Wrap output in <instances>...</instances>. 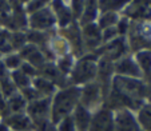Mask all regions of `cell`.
<instances>
[{"instance_id":"obj_25","label":"cell","mask_w":151,"mask_h":131,"mask_svg":"<svg viewBox=\"0 0 151 131\" xmlns=\"http://www.w3.org/2000/svg\"><path fill=\"white\" fill-rule=\"evenodd\" d=\"M27 40V36L22 32H15V34L11 35L9 37V46L11 48H20V47L24 46V43Z\"/></svg>"},{"instance_id":"obj_21","label":"cell","mask_w":151,"mask_h":131,"mask_svg":"<svg viewBox=\"0 0 151 131\" xmlns=\"http://www.w3.org/2000/svg\"><path fill=\"white\" fill-rule=\"evenodd\" d=\"M118 15L115 12H106L99 20V28L106 30L110 27H114L118 23Z\"/></svg>"},{"instance_id":"obj_27","label":"cell","mask_w":151,"mask_h":131,"mask_svg":"<svg viewBox=\"0 0 151 131\" xmlns=\"http://www.w3.org/2000/svg\"><path fill=\"white\" fill-rule=\"evenodd\" d=\"M128 1H130V0H109L103 8L109 12H114V11H116V9H120L122 7H124Z\"/></svg>"},{"instance_id":"obj_23","label":"cell","mask_w":151,"mask_h":131,"mask_svg":"<svg viewBox=\"0 0 151 131\" xmlns=\"http://www.w3.org/2000/svg\"><path fill=\"white\" fill-rule=\"evenodd\" d=\"M72 68H74V60H72L71 56L63 58V59L59 60V63H58V70H59L64 76H66L68 72H71Z\"/></svg>"},{"instance_id":"obj_16","label":"cell","mask_w":151,"mask_h":131,"mask_svg":"<svg viewBox=\"0 0 151 131\" xmlns=\"http://www.w3.org/2000/svg\"><path fill=\"white\" fill-rule=\"evenodd\" d=\"M54 12H55V17H58L59 24L62 27H67L71 22V11L64 6L63 0H54Z\"/></svg>"},{"instance_id":"obj_4","label":"cell","mask_w":151,"mask_h":131,"mask_svg":"<svg viewBox=\"0 0 151 131\" xmlns=\"http://www.w3.org/2000/svg\"><path fill=\"white\" fill-rule=\"evenodd\" d=\"M90 131H114V112L106 107L92 112Z\"/></svg>"},{"instance_id":"obj_34","label":"cell","mask_w":151,"mask_h":131,"mask_svg":"<svg viewBox=\"0 0 151 131\" xmlns=\"http://www.w3.org/2000/svg\"><path fill=\"white\" fill-rule=\"evenodd\" d=\"M127 28H130L127 19L118 20V28H116L118 34H126V32H127Z\"/></svg>"},{"instance_id":"obj_12","label":"cell","mask_w":151,"mask_h":131,"mask_svg":"<svg viewBox=\"0 0 151 131\" xmlns=\"http://www.w3.org/2000/svg\"><path fill=\"white\" fill-rule=\"evenodd\" d=\"M32 87L42 95L43 98H52L56 92V86L51 80L46 79L43 76H36L32 80Z\"/></svg>"},{"instance_id":"obj_8","label":"cell","mask_w":151,"mask_h":131,"mask_svg":"<svg viewBox=\"0 0 151 131\" xmlns=\"http://www.w3.org/2000/svg\"><path fill=\"white\" fill-rule=\"evenodd\" d=\"M114 72H116L118 76L134 78V79H139L142 76V71L138 67L137 62L130 58H122L118 60L116 64L114 66Z\"/></svg>"},{"instance_id":"obj_33","label":"cell","mask_w":151,"mask_h":131,"mask_svg":"<svg viewBox=\"0 0 151 131\" xmlns=\"http://www.w3.org/2000/svg\"><path fill=\"white\" fill-rule=\"evenodd\" d=\"M118 35V31H116V28L115 27H110V28H106V30H103V35H102V37H103V40H109V42H111V40H114V37Z\"/></svg>"},{"instance_id":"obj_28","label":"cell","mask_w":151,"mask_h":131,"mask_svg":"<svg viewBox=\"0 0 151 131\" xmlns=\"http://www.w3.org/2000/svg\"><path fill=\"white\" fill-rule=\"evenodd\" d=\"M9 37H11V35H9L8 31H6V30H1L0 31V51H9L11 48V46H9Z\"/></svg>"},{"instance_id":"obj_26","label":"cell","mask_w":151,"mask_h":131,"mask_svg":"<svg viewBox=\"0 0 151 131\" xmlns=\"http://www.w3.org/2000/svg\"><path fill=\"white\" fill-rule=\"evenodd\" d=\"M22 58L17 56V55H8L4 60V66L6 68H9V70H19L20 66H22Z\"/></svg>"},{"instance_id":"obj_24","label":"cell","mask_w":151,"mask_h":131,"mask_svg":"<svg viewBox=\"0 0 151 131\" xmlns=\"http://www.w3.org/2000/svg\"><path fill=\"white\" fill-rule=\"evenodd\" d=\"M52 48H54V52H56V54L64 55L67 52V48H68L67 40L63 39V37H54V40H52Z\"/></svg>"},{"instance_id":"obj_40","label":"cell","mask_w":151,"mask_h":131,"mask_svg":"<svg viewBox=\"0 0 151 131\" xmlns=\"http://www.w3.org/2000/svg\"><path fill=\"white\" fill-rule=\"evenodd\" d=\"M137 131H143V130H140V128H139V130H137Z\"/></svg>"},{"instance_id":"obj_3","label":"cell","mask_w":151,"mask_h":131,"mask_svg":"<svg viewBox=\"0 0 151 131\" xmlns=\"http://www.w3.org/2000/svg\"><path fill=\"white\" fill-rule=\"evenodd\" d=\"M104 102V94L100 87V84L94 80L91 83H87L80 89V98L79 104L86 107L90 111H96L100 108Z\"/></svg>"},{"instance_id":"obj_36","label":"cell","mask_w":151,"mask_h":131,"mask_svg":"<svg viewBox=\"0 0 151 131\" xmlns=\"http://www.w3.org/2000/svg\"><path fill=\"white\" fill-rule=\"evenodd\" d=\"M0 131H11L8 128V126H7L6 123L3 122V120H0Z\"/></svg>"},{"instance_id":"obj_9","label":"cell","mask_w":151,"mask_h":131,"mask_svg":"<svg viewBox=\"0 0 151 131\" xmlns=\"http://www.w3.org/2000/svg\"><path fill=\"white\" fill-rule=\"evenodd\" d=\"M11 131H32V120L26 112L9 114L1 119Z\"/></svg>"},{"instance_id":"obj_2","label":"cell","mask_w":151,"mask_h":131,"mask_svg":"<svg viewBox=\"0 0 151 131\" xmlns=\"http://www.w3.org/2000/svg\"><path fill=\"white\" fill-rule=\"evenodd\" d=\"M95 58L87 56L80 59L71 71V86H80L91 83L96 79L98 74V63Z\"/></svg>"},{"instance_id":"obj_19","label":"cell","mask_w":151,"mask_h":131,"mask_svg":"<svg viewBox=\"0 0 151 131\" xmlns=\"http://www.w3.org/2000/svg\"><path fill=\"white\" fill-rule=\"evenodd\" d=\"M11 80L12 83L15 84V87H16L17 90H24L27 89V87H29V86H32V80L31 78H28L26 74H23V72L20 71V70H15V71H12L11 74Z\"/></svg>"},{"instance_id":"obj_41","label":"cell","mask_w":151,"mask_h":131,"mask_svg":"<svg viewBox=\"0 0 151 131\" xmlns=\"http://www.w3.org/2000/svg\"><path fill=\"white\" fill-rule=\"evenodd\" d=\"M0 119H1V115H0Z\"/></svg>"},{"instance_id":"obj_13","label":"cell","mask_w":151,"mask_h":131,"mask_svg":"<svg viewBox=\"0 0 151 131\" xmlns=\"http://www.w3.org/2000/svg\"><path fill=\"white\" fill-rule=\"evenodd\" d=\"M83 42L86 43L87 47H96L100 43V28L94 24H86L83 30Z\"/></svg>"},{"instance_id":"obj_20","label":"cell","mask_w":151,"mask_h":131,"mask_svg":"<svg viewBox=\"0 0 151 131\" xmlns=\"http://www.w3.org/2000/svg\"><path fill=\"white\" fill-rule=\"evenodd\" d=\"M137 64L145 74L151 72V52L150 51H140L137 55Z\"/></svg>"},{"instance_id":"obj_37","label":"cell","mask_w":151,"mask_h":131,"mask_svg":"<svg viewBox=\"0 0 151 131\" xmlns=\"http://www.w3.org/2000/svg\"><path fill=\"white\" fill-rule=\"evenodd\" d=\"M109 0H98V3L100 4V7H104L106 6V3H107Z\"/></svg>"},{"instance_id":"obj_32","label":"cell","mask_w":151,"mask_h":131,"mask_svg":"<svg viewBox=\"0 0 151 131\" xmlns=\"http://www.w3.org/2000/svg\"><path fill=\"white\" fill-rule=\"evenodd\" d=\"M84 9V0H72V14L75 17H79Z\"/></svg>"},{"instance_id":"obj_11","label":"cell","mask_w":151,"mask_h":131,"mask_svg":"<svg viewBox=\"0 0 151 131\" xmlns=\"http://www.w3.org/2000/svg\"><path fill=\"white\" fill-rule=\"evenodd\" d=\"M126 52V46H124V40L120 39H114L109 43V46L104 48L103 54V59L110 60V62H115V60L122 59V55Z\"/></svg>"},{"instance_id":"obj_17","label":"cell","mask_w":151,"mask_h":131,"mask_svg":"<svg viewBox=\"0 0 151 131\" xmlns=\"http://www.w3.org/2000/svg\"><path fill=\"white\" fill-rule=\"evenodd\" d=\"M98 0H84V9H83V24H91V22L96 17L98 12Z\"/></svg>"},{"instance_id":"obj_22","label":"cell","mask_w":151,"mask_h":131,"mask_svg":"<svg viewBox=\"0 0 151 131\" xmlns=\"http://www.w3.org/2000/svg\"><path fill=\"white\" fill-rule=\"evenodd\" d=\"M56 130L58 131H76V127H75L74 119H72L71 115L63 118L62 120L56 123Z\"/></svg>"},{"instance_id":"obj_6","label":"cell","mask_w":151,"mask_h":131,"mask_svg":"<svg viewBox=\"0 0 151 131\" xmlns=\"http://www.w3.org/2000/svg\"><path fill=\"white\" fill-rule=\"evenodd\" d=\"M139 126L137 122L134 111L130 110H118L114 111V131H137Z\"/></svg>"},{"instance_id":"obj_18","label":"cell","mask_w":151,"mask_h":131,"mask_svg":"<svg viewBox=\"0 0 151 131\" xmlns=\"http://www.w3.org/2000/svg\"><path fill=\"white\" fill-rule=\"evenodd\" d=\"M63 34H64V36H66V40H68L70 43H72V46L75 47V51L78 50H82V35H80V32L76 30V27L75 26H67L66 30H63Z\"/></svg>"},{"instance_id":"obj_38","label":"cell","mask_w":151,"mask_h":131,"mask_svg":"<svg viewBox=\"0 0 151 131\" xmlns=\"http://www.w3.org/2000/svg\"><path fill=\"white\" fill-rule=\"evenodd\" d=\"M4 98H3V95H1V90H0V100H3Z\"/></svg>"},{"instance_id":"obj_14","label":"cell","mask_w":151,"mask_h":131,"mask_svg":"<svg viewBox=\"0 0 151 131\" xmlns=\"http://www.w3.org/2000/svg\"><path fill=\"white\" fill-rule=\"evenodd\" d=\"M6 104L9 114H19V112H26L28 103H27V100L24 99L20 92H16V94L11 95L9 98H7Z\"/></svg>"},{"instance_id":"obj_7","label":"cell","mask_w":151,"mask_h":131,"mask_svg":"<svg viewBox=\"0 0 151 131\" xmlns=\"http://www.w3.org/2000/svg\"><path fill=\"white\" fill-rule=\"evenodd\" d=\"M55 24V15L48 8H42L40 11H36L32 14L29 19V26L35 31L40 30H48Z\"/></svg>"},{"instance_id":"obj_10","label":"cell","mask_w":151,"mask_h":131,"mask_svg":"<svg viewBox=\"0 0 151 131\" xmlns=\"http://www.w3.org/2000/svg\"><path fill=\"white\" fill-rule=\"evenodd\" d=\"M72 119H74L76 131H90V126H91L92 119V111L87 110L83 107L82 104H78L74 112L71 114Z\"/></svg>"},{"instance_id":"obj_5","label":"cell","mask_w":151,"mask_h":131,"mask_svg":"<svg viewBox=\"0 0 151 131\" xmlns=\"http://www.w3.org/2000/svg\"><path fill=\"white\" fill-rule=\"evenodd\" d=\"M26 114L31 118V120L51 119V98H40L37 100L29 102L27 104Z\"/></svg>"},{"instance_id":"obj_1","label":"cell","mask_w":151,"mask_h":131,"mask_svg":"<svg viewBox=\"0 0 151 131\" xmlns=\"http://www.w3.org/2000/svg\"><path fill=\"white\" fill-rule=\"evenodd\" d=\"M79 98L80 89L76 86H67L55 92L51 98V122L56 125L63 118L71 115L79 104Z\"/></svg>"},{"instance_id":"obj_15","label":"cell","mask_w":151,"mask_h":131,"mask_svg":"<svg viewBox=\"0 0 151 131\" xmlns=\"http://www.w3.org/2000/svg\"><path fill=\"white\" fill-rule=\"evenodd\" d=\"M135 117L140 130L151 131V103H143Z\"/></svg>"},{"instance_id":"obj_29","label":"cell","mask_w":151,"mask_h":131,"mask_svg":"<svg viewBox=\"0 0 151 131\" xmlns=\"http://www.w3.org/2000/svg\"><path fill=\"white\" fill-rule=\"evenodd\" d=\"M27 39H28L29 42L35 43V44H44V42H46V35L40 31H35L34 30L31 34L27 35Z\"/></svg>"},{"instance_id":"obj_35","label":"cell","mask_w":151,"mask_h":131,"mask_svg":"<svg viewBox=\"0 0 151 131\" xmlns=\"http://www.w3.org/2000/svg\"><path fill=\"white\" fill-rule=\"evenodd\" d=\"M6 70H7V68H6V66H4L3 63L0 62V80L8 76V74H7V71H6Z\"/></svg>"},{"instance_id":"obj_39","label":"cell","mask_w":151,"mask_h":131,"mask_svg":"<svg viewBox=\"0 0 151 131\" xmlns=\"http://www.w3.org/2000/svg\"><path fill=\"white\" fill-rule=\"evenodd\" d=\"M20 1H28V0H20Z\"/></svg>"},{"instance_id":"obj_30","label":"cell","mask_w":151,"mask_h":131,"mask_svg":"<svg viewBox=\"0 0 151 131\" xmlns=\"http://www.w3.org/2000/svg\"><path fill=\"white\" fill-rule=\"evenodd\" d=\"M19 70L23 72V74H26L28 78H34V76H36V75L39 74V71L35 68L34 66L29 64V63H22V66H20Z\"/></svg>"},{"instance_id":"obj_31","label":"cell","mask_w":151,"mask_h":131,"mask_svg":"<svg viewBox=\"0 0 151 131\" xmlns=\"http://www.w3.org/2000/svg\"><path fill=\"white\" fill-rule=\"evenodd\" d=\"M48 0H31L28 3V12H36V11H40V9L44 7V4L47 3Z\"/></svg>"}]
</instances>
